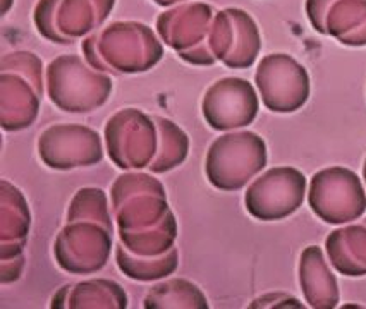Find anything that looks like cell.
Instances as JSON below:
<instances>
[{
    "label": "cell",
    "mask_w": 366,
    "mask_h": 309,
    "mask_svg": "<svg viewBox=\"0 0 366 309\" xmlns=\"http://www.w3.org/2000/svg\"><path fill=\"white\" fill-rule=\"evenodd\" d=\"M116 0H40L35 24L40 35L54 44H72L107 19Z\"/></svg>",
    "instance_id": "5"
},
{
    "label": "cell",
    "mask_w": 366,
    "mask_h": 309,
    "mask_svg": "<svg viewBox=\"0 0 366 309\" xmlns=\"http://www.w3.org/2000/svg\"><path fill=\"white\" fill-rule=\"evenodd\" d=\"M155 2L162 7H167V6H174V4H177V2H182V0H155Z\"/></svg>",
    "instance_id": "15"
},
{
    "label": "cell",
    "mask_w": 366,
    "mask_h": 309,
    "mask_svg": "<svg viewBox=\"0 0 366 309\" xmlns=\"http://www.w3.org/2000/svg\"><path fill=\"white\" fill-rule=\"evenodd\" d=\"M203 116L214 129L249 126L258 116L259 101L253 84L241 78H224L205 93Z\"/></svg>",
    "instance_id": "9"
},
{
    "label": "cell",
    "mask_w": 366,
    "mask_h": 309,
    "mask_svg": "<svg viewBox=\"0 0 366 309\" xmlns=\"http://www.w3.org/2000/svg\"><path fill=\"white\" fill-rule=\"evenodd\" d=\"M315 31L347 46L366 45V0H306Z\"/></svg>",
    "instance_id": "10"
},
{
    "label": "cell",
    "mask_w": 366,
    "mask_h": 309,
    "mask_svg": "<svg viewBox=\"0 0 366 309\" xmlns=\"http://www.w3.org/2000/svg\"><path fill=\"white\" fill-rule=\"evenodd\" d=\"M236 23V36H234L232 52L224 61V64L232 69H248L257 61L259 50H262V36L259 29L246 11L231 7Z\"/></svg>",
    "instance_id": "13"
},
{
    "label": "cell",
    "mask_w": 366,
    "mask_h": 309,
    "mask_svg": "<svg viewBox=\"0 0 366 309\" xmlns=\"http://www.w3.org/2000/svg\"><path fill=\"white\" fill-rule=\"evenodd\" d=\"M144 308H208V300L194 283L170 280L153 287L144 299Z\"/></svg>",
    "instance_id": "14"
},
{
    "label": "cell",
    "mask_w": 366,
    "mask_h": 309,
    "mask_svg": "<svg viewBox=\"0 0 366 309\" xmlns=\"http://www.w3.org/2000/svg\"><path fill=\"white\" fill-rule=\"evenodd\" d=\"M50 100L66 112H89L100 107L112 91V81L92 71L78 55H62L46 69Z\"/></svg>",
    "instance_id": "3"
},
{
    "label": "cell",
    "mask_w": 366,
    "mask_h": 309,
    "mask_svg": "<svg viewBox=\"0 0 366 309\" xmlns=\"http://www.w3.org/2000/svg\"><path fill=\"white\" fill-rule=\"evenodd\" d=\"M215 16L214 7L208 4H186L160 14L157 19V29L162 40L170 49L177 50L186 62L203 66L202 40L203 36H212V28H208V24L215 19Z\"/></svg>",
    "instance_id": "8"
},
{
    "label": "cell",
    "mask_w": 366,
    "mask_h": 309,
    "mask_svg": "<svg viewBox=\"0 0 366 309\" xmlns=\"http://www.w3.org/2000/svg\"><path fill=\"white\" fill-rule=\"evenodd\" d=\"M365 222H366V220H365Z\"/></svg>",
    "instance_id": "18"
},
{
    "label": "cell",
    "mask_w": 366,
    "mask_h": 309,
    "mask_svg": "<svg viewBox=\"0 0 366 309\" xmlns=\"http://www.w3.org/2000/svg\"><path fill=\"white\" fill-rule=\"evenodd\" d=\"M12 2H14V0H2V14L4 16H6L7 12H9Z\"/></svg>",
    "instance_id": "16"
},
{
    "label": "cell",
    "mask_w": 366,
    "mask_h": 309,
    "mask_svg": "<svg viewBox=\"0 0 366 309\" xmlns=\"http://www.w3.org/2000/svg\"><path fill=\"white\" fill-rule=\"evenodd\" d=\"M363 173H365V179H366V162H365V167H363Z\"/></svg>",
    "instance_id": "17"
},
{
    "label": "cell",
    "mask_w": 366,
    "mask_h": 309,
    "mask_svg": "<svg viewBox=\"0 0 366 309\" xmlns=\"http://www.w3.org/2000/svg\"><path fill=\"white\" fill-rule=\"evenodd\" d=\"M300 283L306 303L315 309H334L339 304V285L318 245H310L300 261Z\"/></svg>",
    "instance_id": "11"
},
{
    "label": "cell",
    "mask_w": 366,
    "mask_h": 309,
    "mask_svg": "<svg viewBox=\"0 0 366 309\" xmlns=\"http://www.w3.org/2000/svg\"><path fill=\"white\" fill-rule=\"evenodd\" d=\"M306 177L295 167H275L258 177L246 191V210L263 222L282 220L305 201Z\"/></svg>",
    "instance_id": "7"
},
{
    "label": "cell",
    "mask_w": 366,
    "mask_h": 309,
    "mask_svg": "<svg viewBox=\"0 0 366 309\" xmlns=\"http://www.w3.org/2000/svg\"><path fill=\"white\" fill-rule=\"evenodd\" d=\"M313 213L323 222L347 223L366 211V193L360 177L344 167H329L312 177L308 194Z\"/></svg>",
    "instance_id": "4"
},
{
    "label": "cell",
    "mask_w": 366,
    "mask_h": 309,
    "mask_svg": "<svg viewBox=\"0 0 366 309\" xmlns=\"http://www.w3.org/2000/svg\"><path fill=\"white\" fill-rule=\"evenodd\" d=\"M254 81L263 105L272 112L291 113L310 98V74L287 54H270L258 64Z\"/></svg>",
    "instance_id": "6"
},
{
    "label": "cell",
    "mask_w": 366,
    "mask_h": 309,
    "mask_svg": "<svg viewBox=\"0 0 366 309\" xmlns=\"http://www.w3.org/2000/svg\"><path fill=\"white\" fill-rule=\"evenodd\" d=\"M267 165V145L251 131L227 134L212 145L205 171L215 188L236 191Z\"/></svg>",
    "instance_id": "2"
},
{
    "label": "cell",
    "mask_w": 366,
    "mask_h": 309,
    "mask_svg": "<svg viewBox=\"0 0 366 309\" xmlns=\"http://www.w3.org/2000/svg\"><path fill=\"white\" fill-rule=\"evenodd\" d=\"M86 59L95 69L112 73H144L164 55L160 41L147 24L119 21L95 33L83 44Z\"/></svg>",
    "instance_id": "1"
},
{
    "label": "cell",
    "mask_w": 366,
    "mask_h": 309,
    "mask_svg": "<svg viewBox=\"0 0 366 309\" xmlns=\"http://www.w3.org/2000/svg\"><path fill=\"white\" fill-rule=\"evenodd\" d=\"M332 266L346 277L366 275V222L334 231L325 240Z\"/></svg>",
    "instance_id": "12"
}]
</instances>
